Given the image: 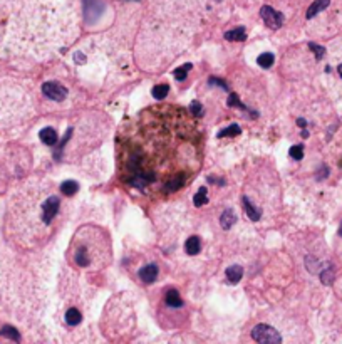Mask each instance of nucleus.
I'll return each mask as SVG.
<instances>
[{"mask_svg": "<svg viewBox=\"0 0 342 344\" xmlns=\"http://www.w3.org/2000/svg\"><path fill=\"white\" fill-rule=\"evenodd\" d=\"M252 338L257 343H280L282 336L279 334V331H275L274 327L267 326V324H259L252 329Z\"/></svg>", "mask_w": 342, "mask_h": 344, "instance_id": "1", "label": "nucleus"}, {"mask_svg": "<svg viewBox=\"0 0 342 344\" xmlns=\"http://www.w3.org/2000/svg\"><path fill=\"white\" fill-rule=\"evenodd\" d=\"M42 92L47 96L52 101H64L67 96V89L64 86H60L56 81H51V83H44L42 84Z\"/></svg>", "mask_w": 342, "mask_h": 344, "instance_id": "2", "label": "nucleus"}, {"mask_svg": "<svg viewBox=\"0 0 342 344\" xmlns=\"http://www.w3.org/2000/svg\"><path fill=\"white\" fill-rule=\"evenodd\" d=\"M260 15H262V19H263L265 24H267V27H270L272 30H277L279 27H282V24H283V15L280 12H277V10H274L272 7H268V5L262 7Z\"/></svg>", "mask_w": 342, "mask_h": 344, "instance_id": "3", "label": "nucleus"}, {"mask_svg": "<svg viewBox=\"0 0 342 344\" xmlns=\"http://www.w3.org/2000/svg\"><path fill=\"white\" fill-rule=\"evenodd\" d=\"M140 277H141V280L146 282V284H151V282H155L156 277H158V265H156V264L144 265V267L140 270Z\"/></svg>", "mask_w": 342, "mask_h": 344, "instance_id": "4", "label": "nucleus"}, {"mask_svg": "<svg viewBox=\"0 0 342 344\" xmlns=\"http://www.w3.org/2000/svg\"><path fill=\"white\" fill-rule=\"evenodd\" d=\"M39 138H40V141L47 146H54L57 143V133L54 128H44L39 133Z\"/></svg>", "mask_w": 342, "mask_h": 344, "instance_id": "5", "label": "nucleus"}, {"mask_svg": "<svg viewBox=\"0 0 342 344\" xmlns=\"http://www.w3.org/2000/svg\"><path fill=\"white\" fill-rule=\"evenodd\" d=\"M330 3V0H316V2L312 3V5L309 7V10H307V19H314L319 12H322L324 9H327Z\"/></svg>", "mask_w": 342, "mask_h": 344, "instance_id": "6", "label": "nucleus"}, {"mask_svg": "<svg viewBox=\"0 0 342 344\" xmlns=\"http://www.w3.org/2000/svg\"><path fill=\"white\" fill-rule=\"evenodd\" d=\"M225 276H226V279H228L230 284H237V282L243 277V269H241L240 265H232V267L226 269Z\"/></svg>", "mask_w": 342, "mask_h": 344, "instance_id": "7", "label": "nucleus"}, {"mask_svg": "<svg viewBox=\"0 0 342 344\" xmlns=\"http://www.w3.org/2000/svg\"><path fill=\"white\" fill-rule=\"evenodd\" d=\"M184 249H186V254L188 255H197L200 252V249H201V243H200V238L197 235H193V237H190L184 243Z\"/></svg>", "mask_w": 342, "mask_h": 344, "instance_id": "8", "label": "nucleus"}, {"mask_svg": "<svg viewBox=\"0 0 342 344\" xmlns=\"http://www.w3.org/2000/svg\"><path fill=\"white\" fill-rule=\"evenodd\" d=\"M220 223H221V227H223V229H230L233 223H237L235 212L230 210V208H228V210H225L223 214H221V217H220Z\"/></svg>", "mask_w": 342, "mask_h": 344, "instance_id": "9", "label": "nucleus"}, {"mask_svg": "<svg viewBox=\"0 0 342 344\" xmlns=\"http://www.w3.org/2000/svg\"><path fill=\"white\" fill-rule=\"evenodd\" d=\"M166 304H170L171 307H181L183 306V301L180 297V294L176 289H170L166 292Z\"/></svg>", "mask_w": 342, "mask_h": 344, "instance_id": "10", "label": "nucleus"}, {"mask_svg": "<svg viewBox=\"0 0 342 344\" xmlns=\"http://www.w3.org/2000/svg\"><path fill=\"white\" fill-rule=\"evenodd\" d=\"M78 190H79V185L76 183L74 180H67L60 185V192H62L66 196H72L74 193H78Z\"/></svg>", "mask_w": 342, "mask_h": 344, "instance_id": "11", "label": "nucleus"}, {"mask_svg": "<svg viewBox=\"0 0 342 344\" xmlns=\"http://www.w3.org/2000/svg\"><path fill=\"white\" fill-rule=\"evenodd\" d=\"M66 322L69 324V326H78V324L80 322V312L76 307H71L66 312Z\"/></svg>", "mask_w": 342, "mask_h": 344, "instance_id": "12", "label": "nucleus"}, {"mask_svg": "<svg viewBox=\"0 0 342 344\" xmlns=\"http://www.w3.org/2000/svg\"><path fill=\"white\" fill-rule=\"evenodd\" d=\"M257 63H259L260 67L268 69L272 64L275 63V56H274V54H270V52H263V54H260V56H259V59H257Z\"/></svg>", "mask_w": 342, "mask_h": 344, "instance_id": "13", "label": "nucleus"}, {"mask_svg": "<svg viewBox=\"0 0 342 344\" xmlns=\"http://www.w3.org/2000/svg\"><path fill=\"white\" fill-rule=\"evenodd\" d=\"M225 39L226 41H245V39H247V32L240 27V29H235V30H228V32L225 34Z\"/></svg>", "mask_w": 342, "mask_h": 344, "instance_id": "14", "label": "nucleus"}, {"mask_svg": "<svg viewBox=\"0 0 342 344\" xmlns=\"http://www.w3.org/2000/svg\"><path fill=\"white\" fill-rule=\"evenodd\" d=\"M243 205H245V208H247V215H248V217H250L253 222H259L260 217H262V214H260V212L257 210V208L253 207L250 202H248V198H243Z\"/></svg>", "mask_w": 342, "mask_h": 344, "instance_id": "15", "label": "nucleus"}, {"mask_svg": "<svg viewBox=\"0 0 342 344\" xmlns=\"http://www.w3.org/2000/svg\"><path fill=\"white\" fill-rule=\"evenodd\" d=\"M168 92H170V87H168L166 84H160V86H156L155 89H153V98L158 99V101H163L168 96Z\"/></svg>", "mask_w": 342, "mask_h": 344, "instance_id": "16", "label": "nucleus"}, {"mask_svg": "<svg viewBox=\"0 0 342 344\" xmlns=\"http://www.w3.org/2000/svg\"><path fill=\"white\" fill-rule=\"evenodd\" d=\"M206 195H208V190H206L205 187H201L197 195H195V205H197V207H201V205L208 203V196Z\"/></svg>", "mask_w": 342, "mask_h": 344, "instance_id": "17", "label": "nucleus"}, {"mask_svg": "<svg viewBox=\"0 0 342 344\" xmlns=\"http://www.w3.org/2000/svg\"><path fill=\"white\" fill-rule=\"evenodd\" d=\"M240 126L238 125H232V126H228L226 129L223 131H220L218 133V138H225V136H237V134H240Z\"/></svg>", "mask_w": 342, "mask_h": 344, "instance_id": "18", "label": "nucleus"}, {"mask_svg": "<svg viewBox=\"0 0 342 344\" xmlns=\"http://www.w3.org/2000/svg\"><path fill=\"white\" fill-rule=\"evenodd\" d=\"M190 69H191V64H184V65H181V67L175 69L173 76H175L178 81H183L184 77H186V74H188V71H190Z\"/></svg>", "mask_w": 342, "mask_h": 344, "instance_id": "19", "label": "nucleus"}, {"mask_svg": "<svg viewBox=\"0 0 342 344\" xmlns=\"http://www.w3.org/2000/svg\"><path fill=\"white\" fill-rule=\"evenodd\" d=\"M290 156L294 158V160H302V156H303V146L302 145L292 146V148H290Z\"/></svg>", "mask_w": 342, "mask_h": 344, "instance_id": "20", "label": "nucleus"}, {"mask_svg": "<svg viewBox=\"0 0 342 344\" xmlns=\"http://www.w3.org/2000/svg\"><path fill=\"white\" fill-rule=\"evenodd\" d=\"M190 113L193 114V116H201L203 114V106L200 103H191V106H190Z\"/></svg>", "mask_w": 342, "mask_h": 344, "instance_id": "21", "label": "nucleus"}, {"mask_svg": "<svg viewBox=\"0 0 342 344\" xmlns=\"http://www.w3.org/2000/svg\"><path fill=\"white\" fill-rule=\"evenodd\" d=\"M228 106H238V108H241V109H247V108L240 103V99H238L237 94H230L228 96Z\"/></svg>", "mask_w": 342, "mask_h": 344, "instance_id": "22", "label": "nucleus"}, {"mask_svg": "<svg viewBox=\"0 0 342 344\" xmlns=\"http://www.w3.org/2000/svg\"><path fill=\"white\" fill-rule=\"evenodd\" d=\"M0 334L10 336V338H12V339H15V341H19V339H20V336H19V332L15 331L14 327H5V329H3L2 332H0Z\"/></svg>", "mask_w": 342, "mask_h": 344, "instance_id": "23", "label": "nucleus"}, {"mask_svg": "<svg viewBox=\"0 0 342 344\" xmlns=\"http://www.w3.org/2000/svg\"><path fill=\"white\" fill-rule=\"evenodd\" d=\"M334 274H332V269H329V270H325V272H322V282H324V284H330V282H332V279H334Z\"/></svg>", "mask_w": 342, "mask_h": 344, "instance_id": "24", "label": "nucleus"}, {"mask_svg": "<svg viewBox=\"0 0 342 344\" xmlns=\"http://www.w3.org/2000/svg\"><path fill=\"white\" fill-rule=\"evenodd\" d=\"M210 84H217V86H221V87H225V89H226V87H228V86H226L225 81L218 79V77H211V79H210Z\"/></svg>", "mask_w": 342, "mask_h": 344, "instance_id": "25", "label": "nucleus"}, {"mask_svg": "<svg viewBox=\"0 0 342 344\" xmlns=\"http://www.w3.org/2000/svg\"><path fill=\"white\" fill-rule=\"evenodd\" d=\"M297 125L301 126V128H303V126H307V121H305L303 118H299V119H297Z\"/></svg>", "mask_w": 342, "mask_h": 344, "instance_id": "26", "label": "nucleus"}, {"mask_svg": "<svg viewBox=\"0 0 342 344\" xmlns=\"http://www.w3.org/2000/svg\"><path fill=\"white\" fill-rule=\"evenodd\" d=\"M339 235L342 237V223H341V227H339Z\"/></svg>", "mask_w": 342, "mask_h": 344, "instance_id": "27", "label": "nucleus"}]
</instances>
